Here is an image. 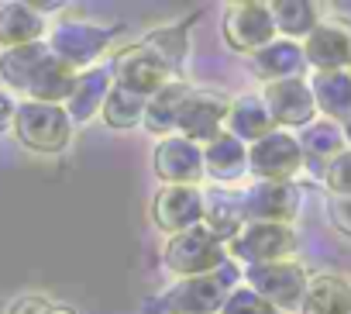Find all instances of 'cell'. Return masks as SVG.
I'll return each instance as SVG.
<instances>
[{"label": "cell", "mask_w": 351, "mask_h": 314, "mask_svg": "<svg viewBox=\"0 0 351 314\" xmlns=\"http://www.w3.org/2000/svg\"><path fill=\"white\" fill-rule=\"evenodd\" d=\"M221 35L231 52L255 56L258 49H265L276 38L272 8L262 4V0H231V4H224Z\"/></svg>", "instance_id": "cell-10"}, {"label": "cell", "mask_w": 351, "mask_h": 314, "mask_svg": "<svg viewBox=\"0 0 351 314\" xmlns=\"http://www.w3.org/2000/svg\"><path fill=\"white\" fill-rule=\"evenodd\" d=\"M296 142H300L303 159H306L313 170H320L324 163H330L334 155H341V152L348 148L341 124H337V121H327V117H313L306 128H300V131H296Z\"/></svg>", "instance_id": "cell-25"}, {"label": "cell", "mask_w": 351, "mask_h": 314, "mask_svg": "<svg viewBox=\"0 0 351 314\" xmlns=\"http://www.w3.org/2000/svg\"><path fill=\"white\" fill-rule=\"evenodd\" d=\"M313 104H317V117L327 121H348L351 117V73L348 69H317L306 76Z\"/></svg>", "instance_id": "cell-22"}, {"label": "cell", "mask_w": 351, "mask_h": 314, "mask_svg": "<svg viewBox=\"0 0 351 314\" xmlns=\"http://www.w3.org/2000/svg\"><path fill=\"white\" fill-rule=\"evenodd\" d=\"M269 8L276 21V38H289V42H303L327 18L324 4H313V0H276Z\"/></svg>", "instance_id": "cell-26"}, {"label": "cell", "mask_w": 351, "mask_h": 314, "mask_svg": "<svg viewBox=\"0 0 351 314\" xmlns=\"http://www.w3.org/2000/svg\"><path fill=\"white\" fill-rule=\"evenodd\" d=\"M269 117L276 128L282 131H300L317 117V104L310 93L306 76H293V80H279V83H262L258 90Z\"/></svg>", "instance_id": "cell-14"}, {"label": "cell", "mask_w": 351, "mask_h": 314, "mask_svg": "<svg viewBox=\"0 0 351 314\" xmlns=\"http://www.w3.org/2000/svg\"><path fill=\"white\" fill-rule=\"evenodd\" d=\"M152 170L162 187H204V148L183 135H165L152 148Z\"/></svg>", "instance_id": "cell-12"}, {"label": "cell", "mask_w": 351, "mask_h": 314, "mask_svg": "<svg viewBox=\"0 0 351 314\" xmlns=\"http://www.w3.org/2000/svg\"><path fill=\"white\" fill-rule=\"evenodd\" d=\"M52 304H56V300H49V297L25 293V297H18V300L8 307V314H49V311H52Z\"/></svg>", "instance_id": "cell-32"}, {"label": "cell", "mask_w": 351, "mask_h": 314, "mask_svg": "<svg viewBox=\"0 0 351 314\" xmlns=\"http://www.w3.org/2000/svg\"><path fill=\"white\" fill-rule=\"evenodd\" d=\"M204 214H207L204 187H158L152 194V225L169 238L204 225Z\"/></svg>", "instance_id": "cell-15"}, {"label": "cell", "mask_w": 351, "mask_h": 314, "mask_svg": "<svg viewBox=\"0 0 351 314\" xmlns=\"http://www.w3.org/2000/svg\"><path fill=\"white\" fill-rule=\"evenodd\" d=\"M162 262H165V269L176 280H186V276L217 273L228 262V252H224V245L217 242V235L207 225H197V228H186L180 235L165 238Z\"/></svg>", "instance_id": "cell-5"}, {"label": "cell", "mask_w": 351, "mask_h": 314, "mask_svg": "<svg viewBox=\"0 0 351 314\" xmlns=\"http://www.w3.org/2000/svg\"><path fill=\"white\" fill-rule=\"evenodd\" d=\"M303 56H306L310 73H317V69H348L351 66V18L327 14L303 38Z\"/></svg>", "instance_id": "cell-16"}, {"label": "cell", "mask_w": 351, "mask_h": 314, "mask_svg": "<svg viewBox=\"0 0 351 314\" xmlns=\"http://www.w3.org/2000/svg\"><path fill=\"white\" fill-rule=\"evenodd\" d=\"M190 83L183 76L169 80L165 87H158L152 97H145V117H141V128L158 142L165 135H176V117H180V107L183 100L190 97Z\"/></svg>", "instance_id": "cell-21"}, {"label": "cell", "mask_w": 351, "mask_h": 314, "mask_svg": "<svg viewBox=\"0 0 351 314\" xmlns=\"http://www.w3.org/2000/svg\"><path fill=\"white\" fill-rule=\"evenodd\" d=\"M0 80L4 90L21 93L25 100L38 104H66L76 73L62 66L45 42L25 45V49H8L0 52Z\"/></svg>", "instance_id": "cell-1"}, {"label": "cell", "mask_w": 351, "mask_h": 314, "mask_svg": "<svg viewBox=\"0 0 351 314\" xmlns=\"http://www.w3.org/2000/svg\"><path fill=\"white\" fill-rule=\"evenodd\" d=\"M228 111H231V93L228 90H221V87H193L190 97L180 107V117H176V135H183V138H190V142H197L204 148L207 142L224 135Z\"/></svg>", "instance_id": "cell-9"}, {"label": "cell", "mask_w": 351, "mask_h": 314, "mask_svg": "<svg viewBox=\"0 0 351 314\" xmlns=\"http://www.w3.org/2000/svg\"><path fill=\"white\" fill-rule=\"evenodd\" d=\"M327 214H330V225H334L344 238H351V197H330Z\"/></svg>", "instance_id": "cell-31"}, {"label": "cell", "mask_w": 351, "mask_h": 314, "mask_svg": "<svg viewBox=\"0 0 351 314\" xmlns=\"http://www.w3.org/2000/svg\"><path fill=\"white\" fill-rule=\"evenodd\" d=\"M300 314H351V280L341 273H310Z\"/></svg>", "instance_id": "cell-23"}, {"label": "cell", "mask_w": 351, "mask_h": 314, "mask_svg": "<svg viewBox=\"0 0 351 314\" xmlns=\"http://www.w3.org/2000/svg\"><path fill=\"white\" fill-rule=\"evenodd\" d=\"M241 283L248 290H255L262 300H269L276 311L289 314V311H300L306 283H310V273H306L303 262L282 259V262H265V266H245L241 269Z\"/></svg>", "instance_id": "cell-8"}, {"label": "cell", "mask_w": 351, "mask_h": 314, "mask_svg": "<svg viewBox=\"0 0 351 314\" xmlns=\"http://www.w3.org/2000/svg\"><path fill=\"white\" fill-rule=\"evenodd\" d=\"M114 35H117V28L86 21L80 14H62V18H56L49 25L45 45L62 66H69L73 73H83V69L104 63V56L110 52Z\"/></svg>", "instance_id": "cell-3"}, {"label": "cell", "mask_w": 351, "mask_h": 314, "mask_svg": "<svg viewBox=\"0 0 351 314\" xmlns=\"http://www.w3.org/2000/svg\"><path fill=\"white\" fill-rule=\"evenodd\" d=\"M176 76H183V66H186V59H190V32H186V25H162V28H155V32H148L145 38H141Z\"/></svg>", "instance_id": "cell-27"}, {"label": "cell", "mask_w": 351, "mask_h": 314, "mask_svg": "<svg viewBox=\"0 0 351 314\" xmlns=\"http://www.w3.org/2000/svg\"><path fill=\"white\" fill-rule=\"evenodd\" d=\"M11 131L32 152H62L73 138V121H69L62 104L18 100V114H14Z\"/></svg>", "instance_id": "cell-7"}, {"label": "cell", "mask_w": 351, "mask_h": 314, "mask_svg": "<svg viewBox=\"0 0 351 314\" xmlns=\"http://www.w3.org/2000/svg\"><path fill=\"white\" fill-rule=\"evenodd\" d=\"M224 131L234 135L245 145H255L269 131H276V124H272V117H269V111H265L258 93H238V97H231V111H228Z\"/></svg>", "instance_id": "cell-24"}, {"label": "cell", "mask_w": 351, "mask_h": 314, "mask_svg": "<svg viewBox=\"0 0 351 314\" xmlns=\"http://www.w3.org/2000/svg\"><path fill=\"white\" fill-rule=\"evenodd\" d=\"M14 114H18V97L0 87V135L14 128Z\"/></svg>", "instance_id": "cell-33"}, {"label": "cell", "mask_w": 351, "mask_h": 314, "mask_svg": "<svg viewBox=\"0 0 351 314\" xmlns=\"http://www.w3.org/2000/svg\"><path fill=\"white\" fill-rule=\"evenodd\" d=\"M341 131H344V142H348V148H351V117L341 121Z\"/></svg>", "instance_id": "cell-34"}, {"label": "cell", "mask_w": 351, "mask_h": 314, "mask_svg": "<svg viewBox=\"0 0 351 314\" xmlns=\"http://www.w3.org/2000/svg\"><path fill=\"white\" fill-rule=\"evenodd\" d=\"M348 73H351V66H348Z\"/></svg>", "instance_id": "cell-35"}, {"label": "cell", "mask_w": 351, "mask_h": 314, "mask_svg": "<svg viewBox=\"0 0 351 314\" xmlns=\"http://www.w3.org/2000/svg\"><path fill=\"white\" fill-rule=\"evenodd\" d=\"M241 221H269V225H293L303 211L300 183H255L248 180L238 190Z\"/></svg>", "instance_id": "cell-11"}, {"label": "cell", "mask_w": 351, "mask_h": 314, "mask_svg": "<svg viewBox=\"0 0 351 314\" xmlns=\"http://www.w3.org/2000/svg\"><path fill=\"white\" fill-rule=\"evenodd\" d=\"M204 177L207 183L231 190V187H245L248 183V145L238 142L234 135H217L214 142L204 145Z\"/></svg>", "instance_id": "cell-18"}, {"label": "cell", "mask_w": 351, "mask_h": 314, "mask_svg": "<svg viewBox=\"0 0 351 314\" xmlns=\"http://www.w3.org/2000/svg\"><path fill=\"white\" fill-rule=\"evenodd\" d=\"M217 314H282V311H276L269 300H262L255 290H248L245 283H238L231 293H228V300H224V307L217 311Z\"/></svg>", "instance_id": "cell-30"}, {"label": "cell", "mask_w": 351, "mask_h": 314, "mask_svg": "<svg viewBox=\"0 0 351 314\" xmlns=\"http://www.w3.org/2000/svg\"><path fill=\"white\" fill-rule=\"evenodd\" d=\"M238 283H241V266L228 259L217 273L172 280L162 293L145 300V314H217Z\"/></svg>", "instance_id": "cell-2"}, {"label": "cell", "mask_w": 351, "mask_h": 314, "mask_svg": "<svg viewBox=\"0 0 351 314\" xmlns=\"http://www.w3.org/2000/svg\"><path fill=\"white\" fill-rule=\"evenodd\" d=\"M317 180L324 183L330 197H351V148H344L330 163H324L317 170Z\"/></svg>", "instance_id": "cell-29"}, {"label": "cell", "mask_w": 351, "mask_h": 314, "mask_svg": "<svg viewBox=\"0 0 351 314\" xmlns=\"http://www.w3.org/2000/svg\"><path fill=\"white\" fill-rule=\"evenodd\" d=\"M300 245V235L293 225H269V221H245L238 235L224 245L228 259L234 266H265V262H282L293 259Z\"/></svg>", "instance_id": "cell-4"}, {"label": "cell", "mask_w": 351, "mask_h": 314, "mask_svg": "<svg viewBox=\"0 0 351 314\" xmlns=\"http://www.w3.org/2000/svg\"><path fill=\"white\" fill-rule=\"evenodd\" d=\"M141 117H145V97H138V93L114 83L110 97L104 100L100 121L114 131H131V128H141Z\"/></svg>", "instance_id": "cell-28"}, {"label": "cell", "mask_w": 351, "mask_h": 314, "mask_svg": "<svg viewBox=\"0 0 351 314\" xmlns=\"http://www.w3.org/2000/svg\"><path fill=\"white\" fill-rule=\"evenodd\" d=\"M252 59V73L262 83H279V80H293V76H310L306 56H303V42H289V38H272L265 49H258Z\"/></svg>", "instance_id": "cell-19"}, {"label": "cell", "mask_w": 351, "mask_h": 314, "mask_svg": "<svg viewBox=\"0 0 351 314\" xmlns=\"http://www.w3.org/2000/svg\"><path fill=\"white\" fill-rule=\"evenodd\" d=\"M49 35V18L35 8V4H0V49H25L35 42H45Z\"/></svg>", "instance_id": "cell-20"}, {"label": "cell", "mask_w": 351, "mask_h": 314, "mask_svg": "<svg viewBox=\"0 0 351 314\" xmlns=\"http://www.w3.org/2000/svg\"><path fill=\"white\" fill-rule=\"evenodd\" d=\"M110 90H114L110 63H97V66L76 73L73 90H69V97H66V104H62L66 114H69V121H73V128H86V124H93V121L100 117L104 100L110 97Z\"/></svg>", "instance_id": "cell-17"}, {"label": "cell", "mask_w": 351, "mask_h": 314, "mask_svg": "<svg viewBox=\"0 0 351 314\" xmlns=\"http://www.w3.org/2000/svg\"><path fill=\"white\" fill-rule=\"evenodd\" d=\"M110 73L114 83L138 93V97H152L158 87H165L169 80H176V73L145 45V42H131L124 49H117L110 56Z\"/></svg>", "instance_id": "cell-13"}, {"label": "cell", "mask_w": 351, "mask_h": 314, "mask_svg": "<svg viewBox=\"0 0 351 314\" xmlns=\"http://www.w3.org/2000/svg\"><path fill=\"white\" fill-rule=\"evenodd\" d=\"M306 159L300 152L296 131H269L262 142L248 145V180L255 183H296Z\"/></svg>", "instance_id": "cell-6"}]
</instances>
